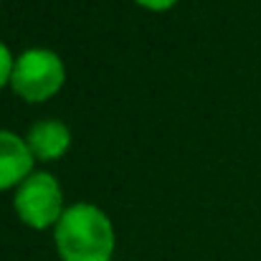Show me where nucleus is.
<instances>
[{
    "instance_id": "20e7f679",
    "label": "nucleus",
    "mask_w": 261,
    "mask_h": 261,
    "mask_svg": "<svg viewBox=\"0 0 261 261\" xmlns=\"http://www.w3.org/2000/svg\"><path fill=\"white\" fill-rule=\"evenodd\" d=\"M33 152L28 142L8 129H0V190L20 185L33 173Z\"/></svg>"
},
{
    "instance_id": "0eeeda50",
    "label": "nucleus",
    "mask_w": 261,
    "mask_h": 261,
    "mask_svg": "<svg viewBox=\"0 0 261 261\" xmlns=\"http://www.w3.org/2000/svg\"><path fill=\"white\" fill-rule=\"evenodd\" d=\"M137 3L147 10H170L177 0H137Z\"/></svg>"
},
{
    "instance_id": "423d86ee",
    "label": "nucleus",
    "mask_w": 261,
    "mask_h": 261,
    "mask_svg": "<svg viewBox=\"0 0 261 261\" xmlns=\"http://www.w3.org/2000/svg\"><path fill=\"white\" fill-rule=\"evenodd\" d=\"M13 66H15V61H13V56H10L8 46L0 41V89L13 79Z\"/></svg>"
},
{
    "instance_id": "f257e3e1",
    "label": "nucleus",
    "mask_w": 261,
    "mask_h": 261,
    "mask_svg": "<svg viewBox=\"0 0 261 261\" xmlns=\"http://www.w3.org/2000/svg\"><path fill=\"white\" fill-rule=\"evenodd\" d=\"M56 249L61 261H109L114 228L107 213L91 203H74L56 223Z\"/></svg>"
},
{
    "instance_id": "39448f33",
    "label": "nucleus",
    "mask_w": 261,
    "mask_h": 261,
    "mask_svg": "<svg viewBox=\"0 0 261 261\" xmlns=\"http://www.w3.org/2000/svg\"><path fill=\"white\" fill-rule=\"evenodd\" d=\"M25 142L36 160H59L71 147V132L61 119H41L31 127Z\"/></svg>"
},
{
    "instance_id": "f03ea898",
    "label": "nucleus",
    "mask_w": 261,
    "mask_h": 261,
    "mask_svg": "<svg viewBox=\"0 0 261 261\" xmlns=\"http://www.w3.org/2000/svg\"><path fill=\"white\" fill-rule=\"evenodd\" d=\"M64 79L66 66L56 51L28 48L15 59L10 87L25 101H46L64 87Z\"/></svg>"
},
{
    "instance_id": "7ed1b4c3",
    "label": "nucleus",
    "mask_w": 261,
    "mask_h": 261,
    "mask_svg": "<svg viewBox=\"0 0 261 261\" xmlns=\"http://www.w3.org/2000/svg\"><path fill=\"white\" fill-rule=\"evenodd\" d=\"M15 213L36 231L56 226L64 216V193L51 173H31L15 190Z\"/></svg>"
}]
</instances>
